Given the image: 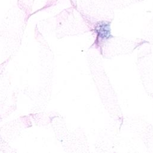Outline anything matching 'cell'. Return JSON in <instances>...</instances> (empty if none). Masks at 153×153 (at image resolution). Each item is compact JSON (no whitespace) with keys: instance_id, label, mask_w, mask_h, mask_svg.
<instances>
[{"instance_id":"6da1fadb","label":"cell","mask_w":153,"mask_h":153,"mask_svg":"<svg viewBox=\"0 0 153 153\" xmlns=\"http://www.w3.org/2000/svg\"><path fill=\"white\" fill-rule=\"evenodd\" d=\"M97 32L98 36L101 39H108L110 36V29L109 25L107 24L102 23L99 27L97 28Z\"/></svg>"}]
</instances>
